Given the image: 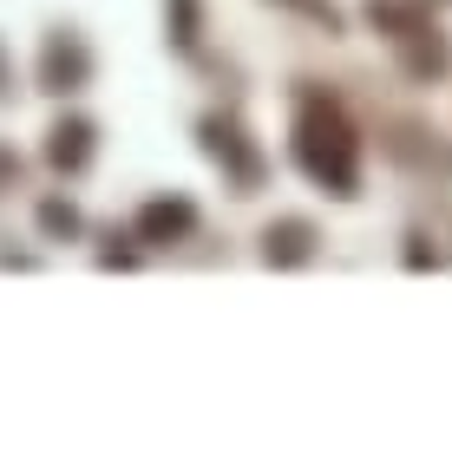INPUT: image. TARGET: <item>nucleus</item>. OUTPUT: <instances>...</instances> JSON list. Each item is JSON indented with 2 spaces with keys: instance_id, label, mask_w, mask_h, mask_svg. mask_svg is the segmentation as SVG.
<instances>
[{
  "instance_id": "obj_1",
  "label": "nucleus",
  "mask_w": 452,
  "mask_h": 458,
  "mask_svg": "<svg viewBox=\"0 0 452 458\" xmlns=\"http://www.w3.org/2000/svg\"><path fill=\"white\" fill-rule=\"evenodd\" d=\"M282 256H289V262H295V256H308V229H302V223L282 229Z\"/></svg>"
}]
</instances>
